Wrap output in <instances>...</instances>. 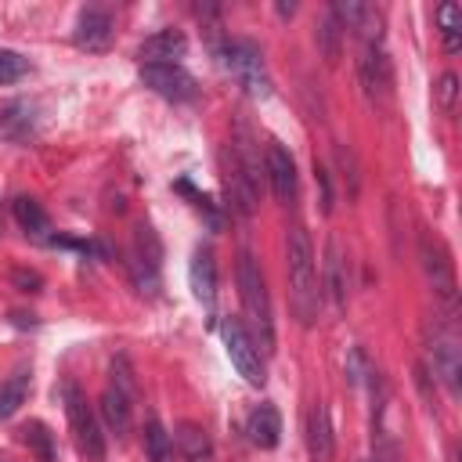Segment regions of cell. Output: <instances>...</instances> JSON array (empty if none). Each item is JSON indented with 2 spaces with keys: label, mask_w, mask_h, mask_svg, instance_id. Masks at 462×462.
I'll list each match as a JSON object with an SVG mask.
<instances>
[{
  "label": "cell",
  "mask_w": 462,
  "mask_h": 462,
  "mask_svg": "<svg viewBox=\"0 0 462 462\" xmlns=\"http://www.w3.org/2000/svg\"><path fill=\"white\" fill-rule=\"evenodd\" d=\"M285 271H289V289H292V307L303 325L318 318L321 292H318V271H314V245L310 235L296 224L285 238Z\"/></svg>",
  "instance_id": "cell-1"
},
{
  "label": "cell",
  "mask_w": 462,
  "mask_h": 462,
  "mask_svg": "<svg viewBox=\"0 0 462 462\" xmlns=\"http://www.w3.org/2000/svg\"><path fill=\"white\" fill-rule=\"evenodd\" d=\"M238 296H242V307H245L249 325L256 328L260 346L271 350V346H274L271 296H267V282H263V271H260V263H256L253 253H242V256H238Z\"/></svg>",
  "instance_id": "cell-2"
},
{
  "label": "cell",
  "mask_w": 462,
  "mask_h": 462,
  "mask_svg": "<svg viewBox=\"0 0 462 462\" xmlns=\"http://www.w3.org/2000/svg\"><path fill=\"white\" fill-rule=\"evenodd\" d=\"M419 260H422V271H426L440 307H444V318L455 321V314H458V285H455V263H451L448 245L437 235L422 231L419 235Z\"/></svg>",
  "instance_id": "cell-3"
},
{
  "label": "cell",
  "mask_w": 462,
  "mask_h": 462,
  "mask_svg": "<svg viewBox=\"0 0 462 462\" xmlns=\"http://www.w3.org/2000/svg\"><path fill=\"white\" fill-rule=\"evenodd\" d=\"M61 397H65V415H69L72 440H76L79 455L90 458V462H101L105 458V433H101V422H97L94 408L87 404L83 390L76 383H65L61 386Z\"/></svg>",
  "instance_id": "cell-4"
},
{
  "label": "cell",
  "mask_w": 462,
  "mask_h": 462,
  "mask_svg": "<svg viewBox=\"0 0 462 462\" xmlns=\"http://www.w3.org/2000/svg\"><path fill=\"white\" fill-rule=\"evenodd\" d=\"M220 65L238 79V87L253 97H267L271 94V76L263 65V54L256 43L249 40H231L220 47Z\"/></svg>",
  "instance_id": "cell-5"
},
{
  "label": "cell",
  "mask_w": 462,
  "mask_h": 462,
  "mask_svg": "<svg viewBox=\"0 0 462 462\" xmlns=\"http://www.w3.org/2000/svg\"><path fill=\"white\" fill-rule=\"evenodd\" d=\"M220 336H224V350L235 365V372L249 383V386H263L267 383V368H263V357L253 343V336L245 332V325L238 318H224L220 321Z\"/></svg>",
  "instance_id": "cell-6"
},
{
  "label": "cell",
  "mask_w": 462,
  "mask_h": 462,
  "mask_svg": "<svg viewBox=\"0 0 462 462\" xmlns=\"http://www.w3.org/2000/svg\"><path fill=\"white\" fill-rule=\"evenodd\" d=\"M159 267H162V242L152 231V224H137L134 227V260H130V271H134V282H137L141 292H148V296L159 292Z\"/></svg>",
  "instance_id": "cell-7"
},
{
  "label": "cell",
  "mask_w": 462,
  "mask_h": 462,
  "mask_svg": "<svg viewBox=\"0 0 462 462\" xmlns=\"http://www.w3.org/2000/svg\"><path fill=\"white\" fill-rule=\"evenodd\" d=\"M141 83L166 101H191L199 90L195 76L180 65H141Z\"/></svg>",
  "instance_id": "cell-8"
},
{
  "label": "cell",
  "mask_w": 462,
  "mask_h": 462,
  "mask_svg": "<svg viewBox=\"0 0 462 462\" xmlns=\"http://www.w3.org/2000/svg\"><path fill=\"white\" fill-rule=\"evenodd\" d=\"M430 357H433V368L437 375L444 379L448 393L458 397V375H462V350H458V336H455V325H444L430 336Z\"/></svg>",
  "instance_id": "cell-9"
},
{
  "label": "cell",
  "mask_w": 462,
  "mask_h": 462,
  "mask_svg": "<svg viewBox=\"0 0 462 462\" xmlns=\"http://www.w3.org/2000/svg\"><path fill=\"white\" fill-rule=\"evenodd\" d=\"M357 76H361V87H365V94H368L372 101H386V97H390L393 76H390V58H386L383 43H361Z\"/></svg>",
  "instance_id": "cell-10"
},
{
  "label": "cell",
  "mask_w": 462,
  "mask_h": 462,
  "mask_svg": "<svg viewBox=\"0 0 462 462\" xmlns=\"http://www.w3.org/2000/svg\"><path fill=\"white\" fill-rule=\"evenodd\" d=\"M72 43L79 51H105L112 43V14L101 7H83L72 29Z\"/></svg>",
  "instance_id": "cell-11"
},
{
  "label": "cell",
  "mask_w": 462,
  "mask_h": 462,
  "mask_svg": "<svg viewBox=\"0 0 462 462\" xmlns=\"http://www.w3.org/2000/svg\"><path fill=\"white\" fill-rule=\"evenodd\" d=\"M325 296H328L336 314L346 310L350 285H346V256H343L339 238H328V245H325Z\"/></svg>",
  "instance_id": "cell-12"
},
{
  "label": "cell",
  "mask_w": 462,
  "mask_h": 462,
  "mask_svg": "<svg viewBox=\"0 0 462 462\" xmlns=\"http://www.w3.org/2000/svg\"><path fill=\"white\" fill-rule=\"evenodd\" d=\"M184 51H188V36L180 29H159L141 43L137 58H141V65H177V58H184Z\"/></svg>",
  "instance_id": "cell-13"
},
{
  "label": "cell",
  "mask_w": 462,
  "mask_h": 462,
  "mask_svg": "<svg viewBox=\"0 0 462 462\" xmlns=\"http://www.w3.org/2000/svg\"><path fill=\"white\" fill-rule=\"evenodd\" d=\"M188 278H191V292L202 303V310L213 314V307H217V263H213V253L209 249H195L191 267H188Z\"/></svg>",
  "instance_id": "cell-14"
},
{
  "label": "cell",
  "mask_w": 462,
  "mask_h": 462,
  "mask_svg": "<svg viewBox=\"0 0 462 462\" xmlns=\"http://www.w3.org/2000/svg\"><path fill=\"white\" fill-rule=\"evenodd\" d=\"M307 451H310L314 462H332V455H336L328 408H325L321 401H314L310 411H307Z\"/></svg>",
  "instance_id": "cell-15"
},
{
  "label": "cell",
  "mask_w": 462,
  "mask_h": 462,
  "mask_svg": "<svg viewBox=\"0 0 462 462\" xmlns=\"http://www.w3.org/2000/svg\"><path fill=\"white\" fill-rule=\"evenodd\" d=\"M267 177H271V188H274V195L282 202L296 199V162L278 141L267 144Z\"/></svg>",
  "instance_id": "cell-16"
},
{
  "label": "cell",
  "mask_w": 462,
  "mask_h": 462,
  "mask_svg": "<svg viewBox=\"0 0 462 462\" xmlns=\"http://www.w3.org/2000/svg\"><path fill=\"white\" fill-rule=\"evenodd\" d=\"M245 433H249V440L256 448H274L282 440V415H278V408L271 401L256 404L249 411V419H245Z\"/></svg>",
  "instance_id": "cell-17"
},
{
  "label": "cell",
  "mask_w": 462,
  "mask_h": 462,
  "mask_svg": "<svg viewBox=\"0 0 462 462\" xmlns=\"http://www.w3.org/2000/svg\"><path fill=\"white\" fill-rule=\"evenodd\" d=\"M101 419L108 422V430L116 437H123L130 430V419H134V397H126L119 386L108 383L105 393H101Z\"/></svg>",
  "instance_id": "cell-18"
},
{
  "label": "cell",
  "mask_w": 462,
  "mask_h": 462,
  "mask_svg": "<svg viewBox=\"0 0 462 462\" xmlns=\"http://www.w3.org/2000/svg\"><path fill=\"white\" fill-rule=\"evenodd\" d=\"M14 220H18V227H22L25 235H32L36 242H51V220H47V213H43V206H40L36 199H29V195L14 199Z\"/></svg>",
  "instance_id": "cell-19"
},
{
  "label": "cell",
  "mask_w": 462,
  "mask_h": 462,
  "mask_svg": "<svg viewBox=\"0 0 462 462\" xmlns=\"http://www.w3.org/2000/svg\"><path fill=\"white\" fill-rule=\"evenodd\" d=\"M0 134L11 141H29L36 134L32 126V105L29 101H11L0 108Z\"/></svg>",
  "instance_id": "cell-20"
},
{
  "label": "cell",
  "mask_w": 462,
  "mask_h": 462,
  "mask_svg": "<svg viewBox=\"0 0 462 462\" xmlns=\"http://www.w3.org/2000/svg\"><path fill=\"white\" fill-rule=\"evenodd\" d=\"M177 448L184 455V462H209L213 458V444H209V433L195 422H180L177 426Z\"/></svg>",
  "instance_id": "cell-21"
},
{
  "label": "cell",
  "mask_w": 462,
  "mask_h": 462,
  "mask_svg": "<svg viewBox=\"0 0 462 462\" xmlns=\"http://www.w3.org/2000/svg\"><path fill=\"white\" fill-rule=\"evenodd\" d=\"M144 455L152 462H173V437L166 433V426L155 415L144 422Z\"/></svg>",
  "instance_id": "cell-22"
},
{
  "label": "cell",
  "mask_w": 462,
  "mask_h": 462,
  "mask_svg": "<svg viewBox=\"0 0 462 462\" xmlns=\"http://www.w3.org/2000/svg\"><path fill=\"white\" fill-rule=\"evenodd\" d=\"M18 433H22V444L36 455V462H58V455H54V437H51V430H47L43 422H25Z\"/></svg>",
  "instance_id": "cell-23"
},
{
  "label": "cell",
  "mask_w": 462,
  "mask_h": 462,
  "mask_svg": "<svg viewBox=\"0 0 462 462\" xmlns=\"http://www.w3.org/2000/svg\"><path fill=\"white\" fill-rule=\"evenodd\" d=\"M29 397V372H14L4 386H0V419H11Z\"/></svg>",
  "instance_id": "cell-24"
},
{
  "label": "cell",
  "mask_w": 462,
  "mask_h": 462,
  "mask_svg": "<svg viewBox=\"0 0 462 462\" xmlns=\"http://www.w3.org/2000/svg\"><path fill=\"white\" fill-rule=\"evenodd\" d=\"M437 25H440V36H444V47L455 54L458 47H462V40H458V32H462V11H458V4H440L437 7Z\"/></svg>",
  "instance_id": "cell-25"
},
{
  "label": "cell",
  "mask_w": 462,
  "mask_h": 462,
  "mask_svg": "<svg viewBox=\"0 0 462 462\" xmlns=\"http://www.w3.org/2000/svg\"><path fill=\"white\" fill-rule=\"evenodd\" d=\"M318 47H321L325 65H336L339 61V54H343V29L332 22V14H325L321 25H318Z\"/></svg>",
  "instance_id": "cell-26"
},
{
  "label": "cell",
  "mask_w": 462,
  "mask_h": 462,
  "mask_svg": "<svg viewBox=\"0 0 462 462\" xmlns=\"http://www.w3.org/2000/svg\"><path fill=\"white\" fill-rule=\"evenodd\" d=\"M336 162L343 170V180H346V195L357 199V188H361V170H357V155L350 144H336Z\"/></svg>",
  "instance_id": "cell-27"
},
{
  "label": "cell",
  "mask_w": 462,
  "mask_h": 462,
  "mask_svg": "<svg viewBox=\"0 0 462 462\" xmlns=\"http://www.w3.org/2000/svg\"><path fill=\"white\" fill-rule=\"evenodd\" d=\"M108 383L112 386H119L126 397H134L137 401V375H134V368H130V357H112V365H108Z\"/></svg>",
  "instance_id": "cell-28"
},
{
  "label": "cell",
  "mask_w": 462,
  "mask_h": 462,
  "mask_svg": "<svg viewBox=\"0 0 462 462\" xmlns=\"http://www.w3.org/2000/svg\"><path fill=\"white\" fill-rule=\"evenodd\" d=\"M29 72V61L18 54V51H7V47H0V87L4 83H14V79H22Z\"/></svg>",
  "instance_id": "cell-29"
},
{
  "label": "cell",
  "mask_w": 462,
  "mask_h": 462,
  "mask_svg": "<svg viewBox=\"0 0 462 462\" xmlns=\"http://www.w3.org/2000/svg\"><path fill=\"white\" fill-rule=\"evenodd\" d=\"M314 180H318V191H321V213H332V173L325 170V162L314 159Z\"/></svg>",
  "instance_id": "cell-30"
},
{
  "label": "cell",
  "mask_w": 462,
  "mask_h": 462,
  "mask_svg": "<svg viewBox=\"0 0 462 462\" xmlns=\"http://www.w3.org/2000/svg\"><path fill=\"white\" fill-rule=\"evenodd\" d=\"M455 94H458V76H455V72H444L440 83H437V101H440L444 112L455 108Z\"/></svg>",
  "instance_id": "cell-31"
},
{
  "label": "cell",
  "mask_w": 462,
  "mask_h": 462,
  "mask_svg": "<svg viewBox=\"0 0 462 462\" xmlns=\"http://www.w3.org/2000/svg\"><path fill=\"white\" fill-rule=\"evenodd\" d=\"M11 282H14L22 292H40V289H43V278H40L36 271H29V267H14V271H11Z\"/></svg>",
  "instance_id": "cell-32"
}]
</instances>
